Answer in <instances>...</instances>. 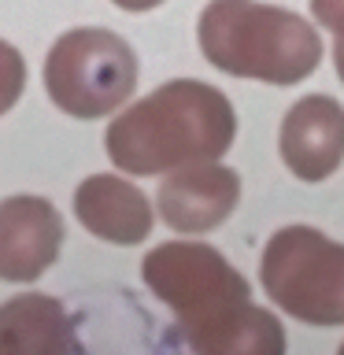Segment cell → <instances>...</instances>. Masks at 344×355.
<instances>
[{
  "mask_svg": "<svg viewBox=\"0 0 344 355\" xmlns=\"http://www.w3.org/2000/svg\"><path fill=\"white\" fill-rule=\"evenodd\" d=\"M78 222L108 244H141L155 226L152 204L133 182L119 174H89L74 193Z\"/></svg>",
  "mask_w": 344,
  "mask_h": 355,
  "instance_id": "obj_9",
  "label": "cell"
},
{
  "mask_svg": "<svg viewBox=\"0 0 344 355\" xmlns=\"http://www.w3.org/2000/svg\"><path fill=\"white\" fill-rule=\"evenodd\" d=\"M282 159L296 182H326L344 159V107L326 93H311L285 111Z\"/></svg>",
  "mask_w": 344,
  "mask_h": 355,
  "instance_id": "obj_8",
  "label": "cell"
},
{
  "mask_svg": "<svg viewBox=\"0 0 344 355\" xmlns=\"http://www.w3.org/2000/svg\"><path fill=\"white\" fill-rule=\"evenodd\" d=\"M333 63H337V74L344 82V41H333Z\"/></svg>",
  "mask_w": 344,
  "mask_h": 355,
  "instance_id": "obj_14",
  "label": "cell"
},
{
  "mask_svg": "<svg viewBox=\"0 0 344 355\" xmlns=\"http://www.w3.org/2000/svg\"><path fill=\"white\" fill-rule=\"evenodd\" d=\"M63 248V218L44 196H8L0 204V277L33 282Z\"/></svg>",
  "mask_w": 344,
  "mask_h": 355,
  "instance_id": "obj_7",
  "label": "cell"
},
{
  "mask_svg": "<svg viewBox=\"0 0 344 355\" xmlns=\"http://www.w3.org/2000/svg\"><path fill=\"white\" fill-rule=\"evenodd\" d=\"M237 137L226 93L196 78H178L137 100L108 126V155L126 174H171L185 163L222 159Z\"/></svg>",
  "mask_w": 344,
  "mask_h": 355,
  "instance_id": "obj_2",
  "label": "cell"
},
{
  "mask_svg": "<svg viewBox=\"0 0 344 355\" xmlns=\"http://www.w3.org/2000/svg\"><path fill=\"white\" fill-rule=\"evenodd\" d=\"M137 85V55L119 33L78 26L60 33L44 60V89L71 119H104Z\"/></svg>",
  "mask_w": 344,
  "mask_h": 355,
  "instance_id": "obj_5",
  "label": "cell"
},
{
  "mask_svg": "<svg viewBox=\"0 0 344 355\" xmlns=\"http://www.w3.org/2000/svg\"><path fill=\"white\" fill-rule=\"evenodd\" d=\"M200 52L233 78L296 85L322 63V37L296 11L259 0H211L196 22Z\"/></svg>",
  "mask_w": 344,
  "mask_h": 355,
  "instance_id": "obj_3",
  "label": "cell"
},
{
  "mask_svg": "<svg viewBox=\"0 0 344 355\" xmlns=\"http://www.w3.org/2000/svg\"><path fill=\"white\" fill-rule=\"evenodd\" d=\"M241 200L237 171L222 166L218 159L185 163L166 174L155 196V211L178 233H207L222 226Z\"/></svg>",
  "mask_w": 344,
  "mask_h": 355,
  "instance_id": "obj_6",
  "label": "cell"
},
{
  "mask_svg": "<svg viewBox=\"0 0 344 355\" xmlns=\"http://www.w3.org/2000/svg\"><path fill=\"white\" fill-rule=\"evenodd\" d=\"M111 4H119L122 11H152V8H160L163 0H111Z\"/></svg>",
  "mask_w": 344,
  "mask_h": 355,
  "instance_id": "obj_13",
  "label": "cell"
},
{
  "mask_svg": "<svg viewBox=\"0 0 344 355\" xmlns=\"http://www.w3.org/2000/svg\"><path fill=\"white\" fill-rule=\"evenodd\" d=\"M8 60H11V89H8V100H4V111L15 104V96H19V71H22V63H19V52L8 44Z\"/></svg>",
  "mask_w": 344,
  "mask_h": 355,
  "instance_id": "obj_12",
  "label": "cell"
},
{
  "mask_svg": "<svg viewBox=\"0 0 344 355\" xmlns=\"http://www.w3.org/2000/svg\"><path fill=\"white\" fill-rule=\"evenodd\" d=\"M141 277L174 311L182 337L204 355H282L285 329L226 255L200 241H166L141 259Z\"/></svg>",
  "mask_w": 344,
  "mask_h": 355,
  "instance_id": "obj_1",
  "label": "cell"
},
{
  "mask_svg": "<svg viewBox=\"0 0 344 355\" xmlns=\"http://www.w3.org/2000/svg\"><path fill=\"white\" fill-rule=\"evenodd\" d=\"M0 340L15 355H63L82 352L74 337V322L67 318L60 300L44 293L11 296L0 307Z\"/></svg>",
  "mask_w": 344,
  "mask_h": 355,
  "instance_id": "obj_10",
  "label": "cell"
},
{
  "mask_svg": "<svg viewBox=\"0 0 344 355\" xmlns=\"http://www.w3.org/2000/svg\"><path fill=\"white\" fill-rule=\"evenodd\" d=\"M259 277L266 296L307 326H344V244L315 226H282L266 241Z\"/></svg>",
  "mask_w": 344,
  "mask_h": 355,
  "instance_id": "obj_4",
  "label": "cell"
},
{
  "mask_svg": "<svg viewBox=\"0 0 344 355\" xmlns=\"http://www.w3.org/2000/svg\"><path fill=\"white\" fill-rule=\"evenodd\" d=\"M341 352H344V344H341Z\"/></svg>",
  "mask_w": 344,
  "mask_h": 355,
  "instance_id": "obj_15",
  "label": "cell"
},
{
  "mask_svg": "<svg viewBox=\"0 0 344 355\" xmlns=\"http://www.w3.org/2000/svg\"><path fill=\"white\" fill-rule=\"evenodd\" d=\"M311 15L333 33V41H344V0H311Z\"/></svg>",
  "mask_w": 344,
  "mask_h": 355,
  "instance_id": "obj_11",
  "label": "cell"
}]
</instances>
